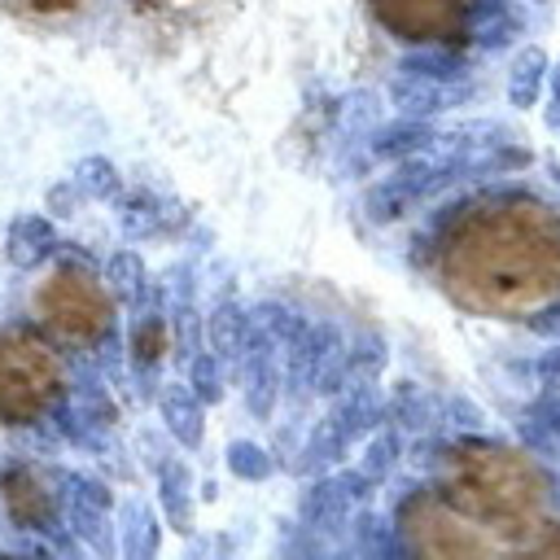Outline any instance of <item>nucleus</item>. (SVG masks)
<instances>
[{
  "instance_id": "1",
  "label": "nucleus",
  "mask_w": 560,
  "mask_h": 560,
  "mask_svg": "<svg viewBox=\"0 0 560 560\" xmlns=\"http://www.w3.org/2000/svg\"><path fill=\"white\" fill-rule=\"evenodd\" d=\"M438 276L472 315H542L560 302V214L516 192L472 201L442 236Z\"/></svg>"
},
{
  "instance_id": "2",
  "label": "nucleus",
  "mask_w": 560,
  "mask_h": 560,
  "mask_svg": "<svg viewBox=\"0 0 560 560\" xmlns=\"http://www.w3.org/2000/svg\"><path fill=\"white\" fill-rule=\"evenodd\" d=\"M438 494L459 516H468L486 538H494L499 556L560 551V525L542 516L547 486L538 468L508 446H490V442L455 446L446 455V481L438 486Z\"/></svg>"
},
{
  "instance_id": "3",
  "label": "nucleus",
  "mask_w": 560,
  "mask_h": 560,
  "mask_svg": "<svg viewBox=\"0 0 560 560\" xmlns=\"http://www.w3.org/2000/svg\"><path fill=\"white\" fill-rule=\"evenodd\" d=\"M61 394V359L31 328H0V420L35 424Z\"/></svg>"
},
{
  "instance_id": "4",
  "label": "nucleus",
  "mask_w": 560,
  "mask_h": 560,
  "mask_svg": "<svg viewBox=\"0 0 560 560\" xmlns=\"http://www.w3.org/2000/svg\"><path fill=\"white\" fill-rule=\"evenodd\" d=\"M35 319L48 337H57L70 350H92L109 337L114 302L105 284L83 267H57L39 293H35Z\"/></svg>"
},
{
  "instance_id": "5",
  "label": "nucleus",
  "mask_w": 560,
  "mask_h": 560,
  "mask_svg": "<svg viewBox=\"0 0 560 560\" xmlns=\"http://www.w3.org/2000/svg\"><path fill=\"white\" fill-rule=\"evenodd\" d=\"M398 529H402V542L420 556H499L494 538H486L468 516H459L438 490H424V494H411L402 503V516H398Z\"/></svg>"
},
{
  "instance_id": "6",
  "label": "nucleus",
  "mask_w": 560,
  "mask_h": 560,
  "mask_svg": "<svg viewBox=\"0 0 560 560\" xmlns=\"http://www.w3.org/2000/svg\"><path fill=\"white\" fill-rule=\"evenodd\" d=\"M368 4L385 31L411 44L451 39L464 31L468 18V0H368Z\"/></svg>"
},
{
  "instance_id": "7",
  "label": "nucleus",
  "mask_w": 560,
  "mask_h": 560,
  "mask_svg": "<svg viewBox=\"0 0 560 560\" xmlns=\"http://www.w3.org/2000/svg\"><path fill=\"white\" fill-rule=\"evenodd\" d=\"M0 499H4V512L18 529H52V516H57V503H52V490L44 481V472L18 464L0 477Z\"/></svg>"
},
{
  "instance_id": "8",
  "label": "nucleus",
  "mask_w": 560,
  "mask_h": 560,
  "mask_svg": "<svg viewBox=\"0 0 560 560\" xmlns=\"http://www.w3.org/2000/svg\"><path fill=\"white\" fill-rule=\"evenodd\" d=\"M52 249V228H48V219H39V214H22V219H13V228H9V245H4V254H9V262L13 267H35L44 254Z\"/></svg>"
},
{
  "instance_id": "9",
  "label": "nucleus",
  "mask_w": 560,
  "mask_h": 560,
  "mask_svg": "<svg viewBox=\"0 0 560 560\" xmlns=\"http://www.w3.org/2000/svg\"><path fill=\"white\" fill-rule=\"evenodd\" d=\"M136 354H140V359H158V354H162V328H158V324L136 328Z\"/></svg>"
},
{
  "instance_id": "10",
  "label": "nucleus",
  "mask_w": 560,
  "mask_h": 560,
  "mask_svg": "<svg viewBox=\"0 0 560 560\" xmlns=\"http://www.w3.org/2000/svg\"><path fill=\"white\" fill-rule=\"evenodd\" d=\"M18 4H26V9H35V13H66V9H74L79 0H18Z\"/></svg>"
}]
</instances>
